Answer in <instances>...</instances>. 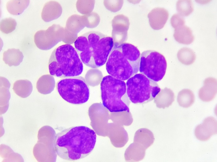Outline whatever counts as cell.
Instances as JSON below:
<instances>
[{"label": "cell", "instance_id": "obj_1", "mask_svg": "<svg viewBox=\"0 0 217 162\" xmlns=\"http://www.w3.org/2000/svg\"><path fill=\"white\" fill-rule=\"evenodd\" d=\"M96 138L95 132L90 128L84 126H73L58 133L54 144L60 158L74 161L84 158L91 153Z\"/></svg>", "mask_w": 217, "mask_h": 162}, {"label": "cell", "instance_id": "obj_2", "mask_svg": "<svg viewBox=\"0 0 217 162\" xmlns=\"http://www.w3.org/2000/svg\"><path fill=\"white\" fill-rule=\"evenodd\" d=\"M75 49L82 62L92 68L104 65L114 46L113 38L101 32H87L74 42Z\"/></svg>", "mask_w": 217, "mask_h": 162}, {"label": "cell", "instance_id": "obj_3", "mask_svg": "<svg viewBox=\"0 0 217 162\" xmlns=\"http://www.w3.org/2000/svg\"><path fill=\"white\" fill-rule=\"evenodd\" d=\"M140 55L139 49L131 44H114L106 64L107 72L117 79L128 80L138 72Z\"/></svg>", "mask_w": 217, "mask_h": 162}, {"label": "cell", "instance_id": "obj_4", "mask_svg": "<svg viewBox=\"0 0 217 162\" xmlns=\"http://www.w3.org/2000/svg\"><path fill=\"white\" fill-rule=\"evenodd\" d=\"M48 68L50 75L65 78L81 74L83 65L75 49L67 44L53 50L49 60Z\"/></svg>", "mask_w": 217, "mask_h": 162}, {"label": "cell", "instance_id": "obj_5", "mask_svg": "<svg viewBox=\"0 0 217 162\" xmlns=\"http://www.w3.org/2000/svg\"><path fill=\"white\" fill-rule=\"evenodd\" d=\"M103 106L111 112L130 111V101L127 93L125 82L110 75L104 77L101 83Z\"/></svg>", "mask_w": 217, "mask_h": 162}, {"label": "cell", "instance_id": "obj_6", "mask_svg": "<svg viewBox=\"0 0 217 162\" xmlns=\"http://www.w3.org/2000/svg\"><path fill=\"white\" fill-rule=\"evenodd\" d=\"M126 86L130 100L136 104L152 101L160 91L156 82L141 73L136 74L127 80Z\"/></svg>", "mask_w": 217, "mask_h": 162}, {"label": "cell", "instance_id": "obj_7", "mask_svg": "<svg viewBox=\"0 0 217 162\" xmlns=\"http://www.w3.org/2000/svg\"><path fill=\"white\" fill-rule=\"evenodd\" d=\"M56 87L61 97L72 104H83L87 101L89 97L88 86L82 76L62 79L57 83Z\"/></svg>", "mask_w": 217, "mask_h": 162}, {"label": "cell", "instance_id": "obj_8", "mask_svg": "<svg viewBox=\"0 0 217 162\" xmlns=\"http://www.w3.org/2000/svg\"><path fill=\"white\" fill-rule=\"evenodd\" d=\"M167 67L165 57L157 51L148 50L141 54L139 71L151 80L155 82L161 80L165 74Z\"/></svg>", "mask_w": 217, "mask_h": 162}, {"label": "cell", "instance_id": "obj_9", "mask_svg": "<svg viewBox=\"0 0 217 162\" xmlns=\"http://www.w3.org/2000/svg\"><path fill=\"white\" fill-rule=\"evenodd\" d=\"M64 31L63 27L54 24L46 30H41L37 32L34 36L35 43L40 50H49L58 42L63 40Z\"/></svg>", "mask_w": 217, "mask_h": 162}, {"label": "cell", "instance_id": "obj_10", "mask_svg": "<svg viewBox=\"0 0 217 162\" xmlns=\"http://www.w3.org/2000/svg\"><path fill=\"white\" fill-rule=\"evenodd\" d=\"M217 121L212 116L205 118L201 124L196 128L194 133L196 138L201 141H206L211 136L217 134Z\"/></svg>", "mask_w": 217, "mask_h": 162}, {"label": "cell", "instance_id": "obj_11", "mask_svg": "<svg viewBox=\"0 0 217 162\" xmlns=\"http://www.w3.org/2000/svg\"><path fill=\"white\" fill-rule=\"evenodd\" d=\"M168 17V11L163 7L155 8L148 15L150 25L154 30L162 28L166 23Z\"/></svg>", "mask_w": 217, "mask_h": 162}, {"label": "cell", "instance_id": "obj_12", "mask_svg": "<svg viewBox=\"0 0 217 162\" xmlns=\"http://www.w3.org/2000/svg\"><path fill=\"white\" fill-rule=\"evenodd\" d=\"M217 93V81L214 78L208 77L204 81V86L199 90V97L203 101L208 102L215 98Z\"/></svg>", "mask_w": 217, "mask_h": 162}, {"label": "cell", "instance_id": "obj_13", "mask_svg": "<svg viewBox=\"0 0 217 162\" xmlns=\"http://www.w3.org/2000/svg\"><path fill=\"white\" fill-rule=\"evenodd\" d=\"M62 11L59 3L54 1H50L44 5L41 14V18L45 22H49L59 17Z\"/></svg>", "mask_w": 217, "mask_h": 162}, {"label": "cell", "instance_id": "obj_14", "mask_svg": "<svg viewBox=\"0 0 217 162\" xmlns=\"http://www.w3.org/2000/svg\"><path fill=\"white\" fill-rule=\"evenodd\" d=\"M173 36L177 42L186 45L191 44L194 39L191 30L185 24L175 29Z\"/></svg>", "mask_w": 217, "mask_h": 162}, {"label": "cell", "instance_id": "obj_15", "mask_svg": "<svg viewBox=\"0 0 217 162\" xmlns=\"http://www.w3.org/2000/svg\"><path fill=\"white\" fill-rule=\"evenodd\" d=\"M154 98V102L157 106L160 108L168 107L175 100L174 93L170 89L167 88L160 92Z\"/></svg>", "mask_w": 217, "mask_h": 162}, {"label": "cell", "instance_id": "obj_16", "mask_svg": "<svg viewBox=\"0 0 217 162\" xmlns=\"http://www.w3.org/2000/svg\"><path fill=\"white\" fill-rule=\"evenodd\" d=\"M24 56L19 49H9L4 52L3 60L9 66L19 65L22 61Z\"/></svg>", "mask_w": 217, "mask_h": 162}, {"label": "cell", "instance_id": "obj_17", "mask_svg": "<svg viewBox=\"0 0 217 162\" xmlns=\"http://www.w3.org/2000/svg\"><path fill=\"white\" fill-rule=\"evenodd\" d=\"M55 81L53 77L50 75H44L38 80L36 88L38 91L43 94L50 93L54 89Z\"/></svg>", "mask_w": 217, "mask_h": 162}, {"label": "cell", "instance_id": "obj_18", "mask_svg": "<svg viewBox=\"0 0 217 162\" xmlns=\"http://www.w3.org/2000/svg\"><path fill=\"white\" fill-rule=\"evenodd\" d=\"M32 83L26 79L16 81L14 83L13 87L15 93L22 98L28 96L32 92Z\"/></svg>", "mask_w": 217, "mask_h": 162}, {"label": "cell", "instance_id": "obj_19", "mask_svg": "<svg viewBox=\"0 0 217 162\" xmlns=\"http://www.w3.org/2000/svg\"><path fill=\"white\" fill-rule=\"evenodd\" d=\"M29 0H11L7 2L6 8L8 12L13 15L22 13L28 6Z\"/></svg>", "mask_w": 217, "mask_h": 162}, {"label": "cell", "instance_id": "obj_20", "mask_svg": "<svg viewBox=\"0 0 217 162\" xmlns=\"http://www.w3.org/2000/svg\"><path fill=\"white\" fill-rule=\"evenodd\" d=\"M195 100V95L191 90L185 89L180 91L177 96V101L180 106L188 108L191 106Z\"/></svg>", "mask_w": 217, "mask_h": 162}, {"label": "cell", "instance_id": "obj_21", "mask_svg": "<svg viewBox=\"0 0 217 162\" xmlns=\"http://www.w3.org/2000/svg\"><path fill=\"white\" fill-rule=\"evenodd\" d=\"M177 57L182 64L186 65L193 63L195 61L196 56L194 52L187 47H183L180 49L177 53Z\"/></svg>", "mask_w": 217, "mask_h": 162}, {"label": "cell", "instance_id": "obj_22", "mask_svg": "<svg viewBox=\"0 0 217 162\" xmlns=\"http://www.w3.org/2000/svg\"><path fill=\"white\" fill-rule=\"evenodd\" d=\"M177 10L178 13L182 16H187L194 10V5L191 1L178 0L176 3Z\"/></svg>", "mask_w": 217, "mask_h": 162}, {"label": "cell", "instance_id": "obj_23", "mask_svg": "<svg viewBox=\"0 0 217 162\" xmlns=\"http://www.w3.org/2000/svg\"><path fill=\"white\" fill-rule=\"evenodd\" d=\"M17 25L15 19L11 17L6 18L0 21V30L5 34L10 33L15 29Z\"/></svg>", "mask_w": 217, "mask_h": 162}, {"label": "cell", "instance_id": "obj_24", "mask_svg": "<svg viewBox=\"0 0 217 162\" xmlns=\"http://www.w3.org/2000/svg\"><path fill=\"white\" fill-rule=\"evenodd\" d=\"M171 23L172 26L175 29L180 26L184 25L185 20L183 17L178 13L175 14L171 18Z\"/></svg>", "mask_w": 217, "mask_h": 162}]
</instances>
